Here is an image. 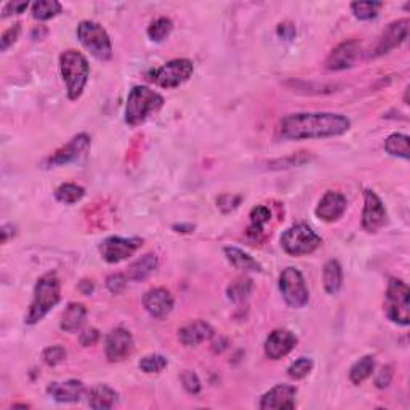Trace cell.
Returning <instances> with one entry per match:
<instances>
[{
  "label": "cell",
  "mask_w": 410,
  "mask_h": 410,
  "mask_svg": "<svg viewBox=\"0 0 410 410\" xmlns=\"http://www.w3.org/2000/svg\"><path fill=\"white\" fill-rule=\"evenodd\" d=\"M271 220V210H269L266 205H257V207L252 208L250 212V228H249V236H255V241L263 234L264 225L269 223Z\"/></svg>",
  "instance_id": "obj_29"
},
{
  "label": "cell",
  "mask_w": 410,
  "mask_h": 410,
  "mask_svg": "<svg viewBox=\"0 0 410 410\" xmlns=\"http://www.w3.org/2000/svg\"><path fill=\"white\" fill-rule=\"evenodd\" d=\"M312 365H314V363H312L311 358H300L289 367L287 374L292 380H301L312 370Z\"/></svg>",
  "instance_id": "obj_36"
},
{
  "label": "cell",
  "mask_w": 410,
  "mask_h": 410,
  "mask_svg": "<svg viewBox=\"0 0 410 410\" xmlns=\"http://www.w3.org/2000/svg\"><path fill=\"white\" fill-rule=\"evenodd\" d=\"M175 300L169 290L164 287H155L148 290L143 296V306L155 319H164L174 310Z\"/></svg>",
  "instance_id": "obj_19"
},
{
  "label": "cell",
  "mask_w": 410,
  "mask_h": 410,
  "mask_svg": "<svg viewBox=\"0 0 410 410\" xmlns=\"http://www.w3.org/2000/svg\"><path fill=\"white\" fill-rule=\"evenodd\" d=\"M363 55V44L359 40H348L337 45L326 59V68L328 71H343L353 68Z\"/></svg>",
  "instance_id": "obj_12"
},
{
  "label": "cell",
  "mask_w": 410,
  "mask_h": 410,
  "mask_svg": "<svg viewBox=\"0 0 410 410\" xmlns=\"http://www.w3.org/2000/svg\"><path fill=\"white\" fill-rule=\"evenodd\" d=\"M385 151L390 155L401 158L409 160L410 158V148H409V137L402 133H393L386 138Z\"/></svg>",
  "instance_id": "obj_28"
},
{
  "label": "cell",
  "mask_w": 410,
  "mask_h": 410,
  "mask_svg": "<svg viewBox=\"0 0 410 410\" xmlns=\"http://www.w3.org/2000/svg\"><path fill=\"white\" fill-rule=\"evenodd\" d=\"M77 37L87 50L100 61H109L112 56V44L106 29L95 21H80Z\"/></svg>",
  "instance_id": "obj_7"
},
{
  "label": "cell",
  "mask_w": 410,
  "mask_h": 410,
  "mask_svg": "<svg viewBox=\"0 0 410 410\" xmlns=\"http://www.w3.org/2000/svg\"><path fill=\"white\" fill-rule=\"evenodd\" d=\"M348 201L342 192L337 191H327L324 194L322 199L316 207V217L326 221V223H332L338 218L343 217V213L347 212Z\"/></svg>",
  "instance_id": "obj_17"
},
{
  "label": "cell",
  "mask_w": 410,
  "mask_h": 410,
  "mask_svg": "<svg viewBox=\"0 0 410 410\" xmlns=\"http://www.w3.org/2000/svg\"><path fill=\"white\" fill-rule=\"evenodd\" d=\"M180 379H181V383H183V388H185V390L190 393V395H199V393H201L202 383H201V380H199V377H197L196 372L185 370L181 374Z\"/></svg>",
  "instance_id": "obj_38"
},
{
  "label": "cell",
  "mask_w": 410,
  "mask_h": 410,
  "mask_svg": "<svg viewBox=\"0 0 410 410\" xmlns=\"http://www.w3.org/2000/svg\"><path fill=\"white\" fill-rule=\"evenodd\" d=\"M28 7H29V2H26V0H21V2H8L3 5L2 16L3 18H7V16H12V15H20L23 13Z\"/></svg>",
  "instance_id": "obj_44"
},
{
  "label": "cell",
  "mask_w": 410,
  "mask_h": 410,
  "mask_svg": "<svg viewBox=\"0 0 410 410\" xmlns=\"http://www.w3.org/2000/svg\"><path fill=\"white\" fill-rule=\"evenodd\" d=\"M119 395L109 385H96L89 391V406L91 409H112Z\"/></svg>",
  "instance_id": "obj_24"
},
{
  "label": "cell",
  "mask_w": 410,
  "mask_h": 410,
  "mask_svg": "<svg viewBox=\"0 0 410 410\" xmlns=\"http://www.w3.org/2000/svg\"><path fill=\"white\" fill-rule=\"evenodd\" d=\"M194 64L191 59L178 58L165 63L149 73V80L162 89H176L192 77Z\"/></svg>",
  "instance_id": "obj_8"
},
{
  "label": "cell",
  "mask_w": 410,
  "mask_h": 410,
  "mask_svg": "<svg viewBox=\"0 0 410 410\" xmlns=\"http://www.w3.org/2000/svg\"><path fill=\"white\" fill-rule=\"evenodd\" d=\"M84 196H85L84 188L79 185H74V183H64V185L59 186L55 191L56 201L66 205L77 204L79 201H82Z\"/></svg>",
  "instance_id": "obj_31"
},
{
  "label": "cell",
  "mask_w": 410,
  "mask_h": 410,
  "mask_svg": "<svg viewBox=\"0 0 410 410\" xmlns=\"http://www.w3.org/2000/svg\"><path fill=\"white\" fill-rule=\"evenodd\" d=\"M375 370V358L374 356H364L359 360H356L351 369H349V380L353 385H360Z\"/></svg>",
  "instance_id": "obj_27"
},
{
  "label": "cell",
  "mask_w": 410,
  "mask_h": 410,
  "mask_svg": "<svg viewBox=\"0 0 410 410\" xmlns=\"http://www.w3.org/2000/svg\"><path fill=\"white\" fill-rule=\"evenodd\" d=\"M100 337L101 335H100L98 328L89 327V328H85V331H82V333H80V335H79V342L85 348L95 347V344L100 342Z\"/></svg>",
  "instance_id": "obj_42"
},
{
  "label": "cell",
  "mask_w": 410,
  "mask_h": 410,
  "mask_svg": "<svg viewBox=\"0 0 410 410\" xmlns=\"http://www.w3.org/2000/svg\"><path fill=\"white\" fill-rule=\"evenodd\" d=\"M279 290L285 303L292 308H305L310 301V290L306 280L298 269L294 266L285 268L279 278Z\"/></svg>",
  "instance_id": "obj_9"
},
{
  "label": "cell",
  "mask_w": 410,
  "mask_h": 410,
  "mask_svg": "<svg viewBox=\"0 0 410 410\" xmlns=\"http://www.w3.org/2000/svg\"><path fill=\"white\" fill-rule=\"evenodd\" d=\"M172 29H174V23H172V20L162 16V18L154 20L153 23L149 24L148 36H149V39L154 40V42H164L167 37L170 36Z\"/></svg>",
  "instance_id": "obj_32"
},
{
  "label": "cell",
  "mask_w": 410,
  "mask_h": 410,
  "mask_svg": "<svg viewBox=\"0 0 410 410\" xmlns=\"http://www.w3.org/2000/svg\"><path fill=\"white\" fill-rule=\"evenodd\" d=\"M42 359L44 363L50 367H55L61 364L64 359H66V349H64L61 344H55V347H48L42 353Z\"/></svg>",
  "instance_id": "obj_37"
},
{
  "label": "cell",
  "mask_w": 410,
  "mask_h": 410,
  "mask_svg": "<svg viewBox=\"0 0 410 410\" xmlns=\"http://www.w3.org/2000/svg\"><path fill=\"white\" fill-rule=\"evenodd\" d=\"M321 244V237L305 223L290 226L280 236V245H282L284 252L292 257H303L312 253Z\"/></svg>",
  "instance_id": "obj_6"
},
{
  "label": "cell",
  "mask_w": 410,
  "mask_h": 410,
  "mask_svg": "<svg viewBox=\"0 0 410 410\" xmlns=\"http://www.w3.org/2000/svg\"><path fill=\"white\" fill-rule=\"evenodd\" d=\"M298 343V338L287 328H276L264 342V354L271 360H279L287 356Z\"/></svg>",
  "instance_id": "obj_14"
},
{
  "label": "cell",
  "mask_w": 410,
  "mask_h": 410,
  "mask_svg": "<svg viewBox=\"0 0 410 410\" xmlns=\"http://www.w3.org/2000/svg\"><path fill=\"white\" fill-rule=\"evenodd\" d=\"M127 282H128V278L126 276V274L116 273V274H111V276L106 279V287L111 294L119 295L126 290Z\"/></svg>",
  "instance_id": "obj_39"
},
{
  "label": "cell",
  "mask_w": 410,
  "mask_h": 410,
  "mask_svg": "<svg viewBox=\"0 0 410 410\" xmlns=\"http://www.w3.org/2000/svg\"><path fill=\"white\" fill-rule=\"evenodd\" d=\"M393 370H395L393 369V365H383L375 375V386L380 388V390L390 386V383L393 380V374H395Z\"/></svg>",
  "instance_id": "obj_41"
},
{
  "label": "cell",
  "mask_w": 410,
  "mask_h": 410,
  "mask_svg": "<svg viewBox=\"0 0 410 410\" xmlns=\"http://www.w3.org/2000/svg\"><path fill=\"white\" fill-rule=\"evenodd\" d=\"M159 266V260L154 253H146V255L139 257L138 260H135L130 266H128L127 278L133 282H142V280L148 279Z\"/></svg>",
  "instance_id": "obj_22"
},
{
  "label": "cell",
  "mask_w": 410,
  "mask_h": 410,
  "mask_svg": "<svg viewBox=\"0 0 410 410\" xmlns=\"http://www.w3.org/2000/svg\"><path fill=\"white\" fill-rule=\"evenodd\" d=\"M135 342L132 333L123 327H116L107 333L105 343L106 359L109 363H122L128 356H132Z\"/></svg>",
  "instance_id": "obj_11"
},
{
  "label": "cell",
  "mask_w": 410,
  "mask_h": 410,
  "mask_svg": "<svg viewBox=\"0 0 410 410\" xmlns=\"http://www.w3.org/2000/svg\"><path fill=\"white\" fill-rule=\"evenodd\" d=\"M59 73L66 84L68 98L79 100L84 93L90 75V64L82 53L77 50H66L59 56Z\"/></svg>",
  "instance_id": "obj_3"
},
{
  "label": "cell",
  "mask_w": 410,
  "mask_h": 410,
  "mask_svg": "<svg viewBox=\"0 0 410 410\" xmlns=\"http://www.w3.org/2000/svg\"><path fill=\"white\" fill-rule=\"evenodd\" d=\"M87 388L80 380L53 381L47 386V395L56 402H79L85 396Z\"/></svg>",
  "instance_id": "obj_20"
},
{
  "label": "cell",
  "mask_w": 410,
  "mask_h": 410,
  "mask_svg": "<svg viewBox=\"0 0 410 410\" xmlns=\"http://www.w3.org/2000/svg\"><path fill=\"white\" fill-rule=\"evenodd\" d=\"M242 202V196H233V194H223L218 199V207L223 210L225 213L231 212V210H234L239 207V204Z\"/></svg>",
  "instance_id": "obj_43"
},
{
  "label": "cell",
  "mask_w": 410,
  "mask_h": 410,
  "mask_svg": "<svg viewBox=\"0 0 410 410\" xmlns=\"http://www.w3.org/2000/svg\"><path fill=\"white\" fill-rule=\"evenodd\" d=\"M225 255L228 258V261L233 264L234 268L241 269V271H261L260 263L253 260L249 253L237 249V247H226Z\"/></svg>",
  "instance_id": "obj_26"
},
{
  "label": "cell",
  "mask_w": 410,
  "mask_h": 410,
  "mask_svg": "<svg viewBox=\"0 0 410 410\" xmlns=\"http://www.w3.org/2000/svg\"><path fill=\"white\" fill-rule=\"evenodd\" d=\"M61 3L56 0H37L32 3V16L39 21H47L55 18L56 15L61 13Z\"/></svg>",
  "instance_id": "obj_30"
},
{
  "label": "cell",
  "mask_w": 410,
  "mask_h": 410,
  "mask_svg": "<svg viewBox=\"0 0 410 410\" xmlns=\"http://www.w3.org/2000/svg\"><path fill=\"white\" fill-rule=\"evenodd\" d=\"M409 20H399L391 23L388 28L383 31L379 44L375 47V56H381L395 50L401 44H404L409 36Z\"/></svg>",
  "instance_id": "obj_16"
},
{
  "label": "cell",
  "mask_w": 410,
  "mask_h": 410,
  "mask_svg": "<svg viewBox=\"0 0 410 410\" xmlns=\"http://www.w3.org/2000/svg\"><path fill=\"white\" fill-rule=\"evenodd\" d=\"M164 106V96L158 91L143 85H137L130 90L126 106V122L130 127H138L146 122L151 116L159 112Z\"/></svg>",
  "instance_id": "obj_4"
},
{
  "label": "cell",
  "mask_w": 410,
  "mask_h": 410,
  "mask_svg": "<svg viewBox=\"0 0 410 410\" xmlns=\"http://www.w3.org/2000/svg\"><path fill=\"white\" fill-rule=\"evenodd\" d=\"M409 296L410 290L406 282L401 279L391 278L388 282L386 294H385V314L388 319L399 326H409L410 314H409Z\"/></svg>",
  "instance_id": "obj_5"
},
{
  "label": "cell",
  "mask_w": 410,
  "mask_h": 410,
  "mask_svg": "<svg viewBox=\"0 0 410 410\" xmlns=\"http://www.w3.org/2000/svg\"><path fill=\"white\" fill-rule=\"evenodd\" d=\"M89 149H90V137L87 133H80L77 135V137H74L68 144H64L63 148H59L55 154L50 155L47 160V165L58 167V165L71 164V162L82 158Z\"/></svg>",
  "instance_id": "obj_15"
},
{
  "label": "cell",
  "mask_w": 410,
  "mask_h": 410,
  "mask_svg": "<svg viewBox=\"0 0 410 410\" xmlns=\"http://www.w3.org/2000/svg\"><path fill=\"white\" fill-rule=\"evenodd\" d=\"M167 359L160 354H149L144 356V358L139 360V369H142L144 374H160L162 370L167 367Z\"/></svg>",
  "instance_id": "obj_35"
},
{
  "label": "cell",
  "mask_w": 410,
  "mask_h": 410,
  "mask_svg": "<svg viewBox=\"0 0 410 410\" xmlns=\"http://www.w3.org/2000/svg\"><path fill=\"white\" fill-rule=\"evenodd\" d=\"M296 388L292 385H276L260 399V409L263 410H282L295 409Z\"/></svg>",
  "instance_id": "obj_18"
},
{
  "label": "cell",
  "mask_w": 410,
  "mask_h": 410,
  "mask_svg": "<svg viewBox=\"0 0 410 410\" xmlns=\"http://www.w3.org/2000/svg\"><path fill=\"white\" fill-rule=\"evenodd\" d=\"M383 7L381 2H353L351 10L354 16L360 21H369L379 15V10Z\"/></svg>",
  "instance_id": "obj_34"
},
{
  "label": "cell",
  "mask_w": 410,
  "mask_h": 410,
  "mask_svg": "<svg viewBox=\"0 0 410 410\" xmlns=\"http://www.w3.org/2000/svg\"><path fill=\"white\" fill-rule=\"evenodd\" d=\"M252 290H253V284L250 279L247 278L236 279L234 282H231V285L228 287V298L231 301H234V303H241V301H244L247 296L252 294Z\"/></svg>",
  "instance_id": "obj_33"
},
{
  "label": "cell",
  "mask_w": 410,
  "mask_h": 410,
  "mask_svg": "<svg viewBox=\"0 0 410 410\" xmlns=\"http://www.w3.org/2000/svg\"><path fill=\"white\" fill-rule=\"evenodd\" d=\"M388 221V213L381 199L374 191L367 190L364 192V210H363V228L367 233H377Z\"/></svg>",
  "instance_id": "obj_13"
},
{
  "label": "cell",
  "mask_w": 410,
  "mask_h": 410,
  "mask_svg": "<svg viewBox=\"0 0 410 410\" xmlns=\"http://www.w3.org/2000/svg\"><path fill=\"white\" fill-rule=\"evenodd\" d=\"M278 34L285 40H292L296 34V29L292 23H282L278 26Z\"/></svg>",
  "instance_id": "obj_45"
},
{
  "label": "cell",
  "mask_w": 410,
  "mask_h": 410,
  "mask_svg": "<svg viewBox=\"0 0 410 410\" xmlns=\"http://www.w3.org/2000/svg\"><path fill=\"white\" fill-rule=\"evenodd\" d=\"M87 317V308L82 303H69L66 310L63 311L61 314V322H59V327L64 332H77L82 324Z\"/></svg>",
  "instance_id": "obj_23"
},
{
  "label": "cell",
  "mask_w": 410,
  "mask_h": 410,
  "mask_svg": "<svg viewBox=\"0 0 410 410\" xmlns=\"http://www.w3.org/2000/svg\"><path fill=\"white\" fill-rule=\"evenodd\" d=\"M324 289L328 295H337L343 285V269L337 260H328L322 271Z\"/></svg>",
  "instance_id": "obj_25"
},
{
  "label": "cell",
  "mask_w": 410,
  "mask_h": 410,
  "mask_svg": "<svg viewBox=\"0 0 410 410\" xmlns=\"http://www.w3.org/2000/svg\"><path fill=\"white\" fill-rule=\"evenodd\" d=\"M21 32V24L16 23L12 28H8L7 31L2 34V39H0V50L7 52L10 47H12L16 40H18Z\"/></svg>",
  "instance_id": "obj_40"
},
{
  "label": "cell",
  "mask_w": 410,
  "mask_h": 410,
  "mask_svg": "<svg viewBox=\"0 0 410 410\" xmlns=\"http://www.w3.org/2000/svg\"><path fill=\"white\" fill-rule=\"evenodd\" d=\"M61 300V284L53 273H47L39 278L34 287V296L26 314V324L34 326L48 314L52 308H55Z\"/></svg>",
  "instance_id": "obj_2"
},
{
  "label": "cell",
  "mask_w": 410,
  "mask_h": 410,
  "mask_svg": "<svg viewBox=\"0 0 410 410\" xmlns=\"http://www.w3.org/2000/svg\"><path fill=\"white\" fill-rule=\"evenodd\" d=\"M351 121L347 116L333 112H300L284 117L279 123V135L284 139L332 138L347 133Z\"/></svg>",
  "instance_id": "obj_1"
},
{
  "label": "cell",
  "mask_w": 410,
  "mask_h": 410,
  "mask_svg": "<svg viewBox=\"0 0 410 410\" xmlns=\"http://www.w3.org/2000/svg\"><path fill=\"white\" fill-rule=\"evenodd\" d=\"M143 241L138 237H119L111 236L100 244V253L102 260L114 264L130 258L135 252L142 249Z\"/></svg>",
  "instance_id": "obj_10"
},
{
  "label": "cell",
  "mask_w": 410,
  "mask_h": 410,
  "mask_svg": "<svg viewBox=\"0 0 410 410\" xmlns=\"http://www.w3.org/2000/svg\"><path fill=\"white\" fill-rule=\"evenodd\" d=\"M213 333H215L213 328L208 322L194 321L178 331V340H180L183 347L194 348L197 347V344H201L202 342H207V340L212 338Z\"/></svg>",
  "instance_id": "obj_21"
}]
</instances>
